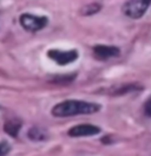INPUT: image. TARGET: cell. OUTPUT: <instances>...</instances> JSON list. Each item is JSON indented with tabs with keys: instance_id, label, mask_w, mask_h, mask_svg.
<instances>
[{
	"instance_id": "6",
	"label": "cell",
	"mask_w": 151,
	"mask_h": 156,
	"mask_svg": "<svg viewBox=\"0 0 151 156\" xmlns=\"http://www.w3.org/2000/svg\"><path fill=\"white\" fill-rule=\"evenodd\" d=\"M100 133V128L92 126V124H79L68 129L67 135L71 137H85L94 136Z\"/></svg>"
},
{
	"instance_id": "1",
	"label": "cell",
	"mask_w": 151,
	"mask_h": 156,
	"mask_svg": "<svg viewBox=\"0 0 151 156\" xmlns=\"http://www.w3.org/2000/svg\"><path fill=\"white\" fill-rule=\"evenodd\" d=\"M102 109V105L93 102H86L79 99H66L56 104L51 112L56 117H70L78 115H91Z\"/></svg>"
},
{
	"instance_id": "2",
	"label": "cell",
	"mask_w": 151,
	"mask_h": 156,
	"mask_svg": "<svg viewBox=\"0 0 151 156\" xmlns=\"http://www.w3.org/2000/svg\"><path fill=\"white\" fill-rule=\"evenodd\" d=\"M150 4L151 0H128L123 5V13L131 19H139L145 14Z\"/></svg>"
},
{
	"instance_id": "4",
	"label": "cell",
	"mask_w": 151,
	"mask_h": 156,
	"mask_svg": "<svg viewBox=\"0 0 151 156\" xmlns=\"http://www.w3.org/2000/svg\"><path fill=\"white\" fill-rule=\"evenodd\" d=\"M47 57L52 59L58 65L65 66L67 64L73 63L78 59V51L77 50H70V51H61V50H48Z\"/></svg>"
},
{
	"instance_id": "11",
	"label": "cell",
	"mask_w": 151,
	"mask_h": 156,
	"mask_svg": "<svg viewBox=\"0 0 151 156\" xmlns=\"http://www.w3.org/2000/svg\"><path fill=\"white\" fill-rule=\"evenodd\" d=\"M11 150V146H9V142L6 141H2L0 142V156H6Z\"/></svg>"
},
{
	"instance_id": "5",
	"label": "cell",
	"mask_w": 151,
	"mask_h": 156,
	"mask_svg": "<svg viewBox=\"0 0 151 156\" xmlns=\"http://www.w3.org/2000/svg\"><path fill=\"white\" fill-rule=\"evenodd\" d=\"M92 51H93V56L98 60H107V59L114 58L121 53L119 48L114 45H104V44L94 45Z\"/></svg>"
},
{
	"instance_id": "7",
	"label": "cell",
	"mask_w": 151,
	"mask_h": 156,
	"mask_svg": "<svg viewBox=\"0 0 151 156\" xmlns=\"http://www.w3.org/2000/svg\"><path fill=\"white\" fill-rule=\"evenodd\" d=\"M143 90V87L139 85L138 83H128V84H121V85H114L112 88H110L107 91L110 95L113 96H118V95H125L129 92H133V91H141Z\"/></svg>"
},
{
	"instance_id": "9",
	"label": "cell",
	"mask_w": 151,
	"mask_h": 156,
	"mask_svg": "<svg viewBox=\"0 0 151 156\" xmlns=\"http://www.w3.org/2000/svg\"><path fill=\"white\" fill-rule=\"evenodd\" d=\"M27 136L32 141H44V140H46L48 135H47L46 130L40 129V128L38 127H34V128H31L28 130Z\"/></svg>"
},
{
	"instance_id": "3",
	"label": "cell",
	"mask_w": 151,
	"mask_h": 156,
	"mask_svg": "<svg viewBox=\"0 0 151 156\" xmlns=\"http://www.w3.org/2000/svg\"><path fill=\"white\" fill-rule=\"evenodd\" d=\"M19 23L23 26V29H25L28 32H37L46 27L48 19L45 16H34L30 13H24L20 16Z\"/></svg>"
},
{
	"instance_id": "10",
	"label": "cell",
	"mask_w": 151,
	"mask_h": 156,
	"mask_svg": "<svg viewBox=\"0 0 151 156\" xmlns=\"http://www.w3.org/2000/svg\"><path fill=\"white\" fill-rule=\"evenodd\" d=\"M100 9H102V6L99 4L93 2V4H90V5H85L84 7L80 10V13L85 17H89V16H93L97 12H99Z\"/></svg>"
},
{
	"instance_id": "12",
	"label": "cell",
	"mask_w": 151,
	"mask_h": 156,
	"mask_svg": "<svg viewBox=\"0 0 151 156\" xmlns=\"http://www.w3.org/2000/svg\"><path fill=\"white\" fill-rule=\"evenodd\" d=\"M144 112L146 116L151 117V96L146 99V102L144 104Z\"/></svg>"
},
{
	"instance_id": "8",
	"label": "cell",
	"mask_w": 151,
	"mask_h": 156,
	"mask_svg": "<svg viewBox=\"0 0 151 156\" xmlns=\"http://www.w3.org/2000/svg\"><path fill=\"white\" fill-rule=\"evenodd\" d=\"M21 126H23L21 121H19V119H9L4 124V131H6L9 136L17 137L20 129H21Z\"/></svg>"
}]
</instances>
